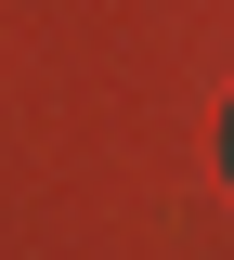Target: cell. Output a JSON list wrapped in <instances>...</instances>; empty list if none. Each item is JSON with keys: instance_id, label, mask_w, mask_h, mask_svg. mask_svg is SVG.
<instances>
[{"instance_id": "cell-1", "label": "cell", "mask_w": 234, "mask_h": 260, "mask_svg": "<svg viewBox=\"0 0 234 260\" xmlns=\"http://www.w3.org/2000/svg\"><path fill=\"white\" fill-rule=\"evenodd\" d=\"M221 169H234V117H221Z\"/></svg>"}]
</instances>
